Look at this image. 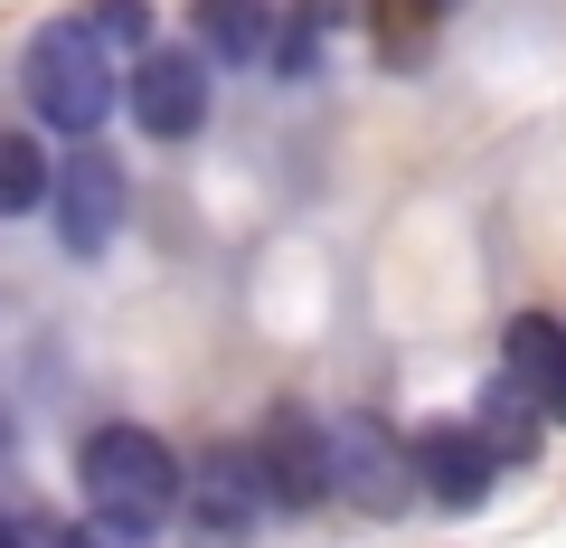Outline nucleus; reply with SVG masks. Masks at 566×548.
Masks as SVG:
<instances>
[{"label": "nucleus", "mask_w": 566, "mask_h": 548, "mask_svg": "<svg viewBox=\"0 0 566 548\" xmlns=\"http://www.w3.org/2000/svg\"><path fill=\"white\" fill-rule=\"evenodd\" d=\"M0 454H10V435H0Z\"/></svg>", "instance_id": "obj_18"}, {"label": "nucleus", "mask_w": 566, "mask_h": 548, "mask_svg": "<svg viewBox=\"0 0 566 548\" xmlns=\"http://www.w3.org/2000/svg\"><path fill=\"white\" fill-rule=\"evenodd\" d=\"M39 548H133V539H123V529H104V520H48Z\"/></svg>", "instance_id": "obj_15"}, {"label": "nucleus", "mask_w": 566, "mask_h": 548, "mask_svg": "<svg viewBox=\"0 0 566 548\" xmlns=\"http://www.w3.org/2000/svg\"><path fill=\"white\" fill-rule=\"evenodd\" d=\"M85 29H95L104 58H123V48L142 58V48H151V0H95V20H85Z\"/></svg>", "instance_id": "obj_14"}, {"label": "nucleus", "mask_w": 566, "mask_h": 548, "mask_svg": "<svg viewBox=\"0 0 566 548\" xmlns=\"http://www.w3.org/2000/svg\"><path fill=\"white\" fill-rule=\"evenodd\" d=\"M312 10H340V0H312Z\"/></svg>", "instance_id": "obj_17"}, {"label": "nucleus", "mask_w": 566, "mask_h": 548, "mask_svg": "<svg viewBox=\"0 0 566 548\" xmlns=\"http://www.w3.org/2000/svg\"><path fill=\"white\" fill-rule=\"evenodd\" d=\"M180 454L161 445L151 426H95L76 445V492H85V510H95L104 529H123L133 548H151L161 539V520L180 510Z\"/></svg>", "instance_id": "obj_1"}, {"label": "nucleus", "mask_w": 566, "mask_h": 548, "mask_svg": "<svg viewBox=\"0 0 566 548\" xmlns=\"http://www.w3.org/2000/svg\"><path fill=\"white\" fill-rule=\"evenodd\" d=\"M123 104L151 143H199L208 123V76H199V48H142L133 76H123Z\"/></svg>", "instance_id": "obj_7"}, {"label": "nucleus", "mask_w": 566, "mask_h": 548, "mask_svg": "<svg viewBox=\"0 0 566 548\" xmlns=\"http://www.w3.org/2000/svg\"><path fill=\"white\" fill-rule=\"evenodd\" d=\"M406 445H416V483L444 510H482L491 483H501V454H491L472 426H424V435H406Z\"/></svg>", "instance_id": "obj_8"}, {"label": "nucleus", "mask_w": 566, "mask_h": 548, "mask_svg": "<svg viewBox=\"0 0 566 548\" xmlns=\"http://www.w3.org/2000/svg\"><path fill=\"white\" fill-rule=\"evenodd\" d=\"M180 502H189V548H255L264 520H274V492H264V473H255L245 445L199 454V473L180 483Z\"/></svg>", "instance_id": "obj_4"}, {"label": "nucleus", "mask_w": 566, "mask_h": 548, "mask_svg": "<svg viewBox=\"0 0 566 548\" xmlns=\"http://www.w3.org/2000/svg\"><path fill=\"white\" fill-rule=\"evenodd\" d=\"M538 426H547L538 397H528L510 369H491V379H482V406H472V435H482L501 464H538Z\"/></svg>", "instance_id": "obj_11"}, {"label": "nucleus", "mask_w": 566, "mask_h": 548, "mask_svg": "<svg viewBox=\"0 0 566 548\" xmlns=\"http://www.w3.org/2000/svg\"><path fill=\"white\" fill-rule=\"evenodd\" d=\"M368 39H378L387 66H416L424 48H434V0H378V10H368Z\"/></svg>", "instance_id": "obj_12"}, {"label": "nucleus", "mask_w": 566, "mask_h": 548, "mask_svg": "<svg viewBox=\"0 0 566 548\" xmlns=\"http://www.w3.org/2000/svg\"><path fill=\"white\" fill-rule=\"evenodd\" d=\"M331 492H349L368 520H397V510L424 492L416 483V445H406L387 416H368V406L331 416Z\"/></svg>", "instance_id": "obj_3"}, {"label": "nucleus", "mask_w": 566, "mask_h": 548, "mask_svg": "<svg viewBox=\"0 0 566 548\" xmlns=\"http://www.w3.org/2000/svg\"><path fill=\"white\" fill-rule=\"evenodd\" d=\"M274 0H189V39L218 66H264L274 58Z\"/></svg>", "instance_id": "obj_10"}, {"label": "nucleus", "mask_w": 566, "mask_h": 548, "mask_svg": "<svg viewBox=\"0 0 566 548\" xmlns=\"http://www.w3.org/2000/svg\"><path fill=\"white\" fill-rule=\"evenodd\" d=\"M20 85H29V114H39L48 133H76V143L114 114V95H123L114 58L95 48L85 20H48L39 39H29V58H20Z\"/></svg>", "instance_id": "obj_2"}, {"label": "nucleus", "mask_w": 566, "mask_h": 548, "mask_svg": "<svg viewBox=\"0 0 566 548\" xmlns=\"http://www.w3.org/2000/svg\"><path fill=\"white\" fill-rule=\"evenodd\" d=\"M48 208V152L29 133H0V218H29Z\"/></svg>", "instance_id": "obj_13"}, {"label": "nucleus", "mask_w": 566, "mask_h": 548, "mask_svg": "<svg viewBox=\"0 0 566 548\" xmlns=\"http://www.w3.org/2000/svg\"><path fill=\"white\" fill-rule=\"evenodd\" d=\"M501 369L528 387V397H538L547 426H566V322H557V312H510Z\"/></svg>", "instance_id": "obj_9"}, {"label": "nucleus", "mask_w": 566, "mask_h": 548, "mask_svg": "<svg viewBox=\"0 0 566 548\" xmlns=\"http://www.w3.org/2000/svg\"><path fill=\"white\" fill-rule=\"evenodd\" d=\"M0 548H39V529H20V520H0Z\"/></svg>", "instance_id": "obj_16"}, {"label": "nucleus", "mask_w": 566, "mask_h": 548, "mask_svg": "<svg viewBox=\"0 0 566 548\" xmlns=\"http://www.w3.org/2000/svg\"><path fill=\"white\" fill-rule=\"evenodd\" d=\"M245 454H255L274 510H322V502H331V426L312 416V406H274Z\"/></svg>", "instance_id": "obj_6"}, {"label": "nucleus", "mask_w": 566, "mask_h": 548, "mask_svg": "<svg viewBox=\"0 0 566 548\" xmlns=\"http://www.w3.org/2000/svg\"><path fill=\"white\" fill-rule=\"evenodd\" d=\"M48 208H57V246H66V256H104V246L123 237V208H133L123 162L95 152V143L57 152V162H48Z\"/></svg>", "instance_id": "obj_5"}]
</instances>
